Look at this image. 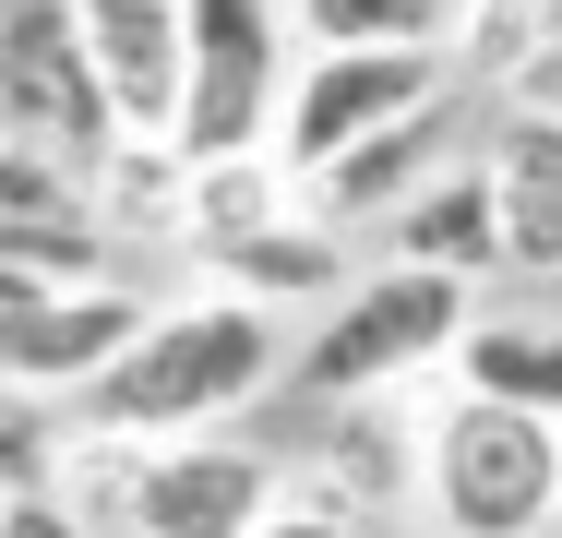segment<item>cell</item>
Returning a JSON list of instances; mask_svg holds the SVG:
<instances>
[{
    "label": "cell",
    "mask_w": 562,
    "mask_h": 538,
    "mask_svg": "<svg viewBox=\"0 0 562 538\" xmlns=\"http://www.w3.org/2000/svg\"><path fill=\"white\" fill-rule=\"evenodd\" d=\"M60 442H72V419L48 395H12L0 383V491H48L60 479Z\"/></svg>",
    "instance_id": "19"
},
{
    "label": "cell",
    "mask_w": 562,
    "mask_h": 538,
    "mask_svg": "<svg viewBox=\"0 0 562 538\" xmlns=\"http://www.w3.org/2000/svg\"><path fill=\"white\" fill-rule=\"evenodd\" d=\"M180 36H192V72H180V156H251L276 144V108L300 72V24L288 0H180Z\"/></svg>",
    "instance_id": "4"
},
{
    "label": "cell",
    "mask_w": 562,
    "mask_h": 538,
    "mask_svg": "<svg viewBox=\"0 0 562 538\" xmlns=\"http://www.w3.org/2000/svg\"><path fill=\"white\" fill-rule=\"evenodd\" d=\"M479 180H491V227H503V276L562 288V120L503 108L479 132Z\"/></svg>",
    "instance_id": "12"
},
{
    "label": "cell",
    "mask_w": 562,
    "mask_h": 538,
    "mask_svg": "<svg viewBox=\"0 0 562 538\" xmlns=\"http://www.w3.org/2000/svg\"><path fill=\"white\" fill-rule=\"evenodd\" d=\"M0 538H97L60 491H0Z\"/></svg>",
    "instance_id": "22"
},
{
    "label": "cell",
    "mask_w": 562,
    "mask_h": 538,
    "mask_svg": "<svg viewBox=\"0 0 562 538\" xmlns=\"http://www.w3.org/2000/svg\"><path fill=\"white\" fill-rule=\"evenodd\" d=\"M491 97H503V108H527V120H562V0L527 24V48L491 72Z\"/></svg>",
    "instance_id": "20"
},
{
    "label": "cell",
    "mask_w": 562,
    "mask_h": 538,
    "mask_svg": "<svg viewBox=\"0 0 562 538\" xmlns=\"http://www.w3.org/2000/svg\"><path fill=\"white\" fill-rule=\"evenodd\" d=\"M300 48H454L467 60V24L479 0H288Z\"/></svg>",
    "instance_id": "18"
},
{
    "label": "cell",
    "mask_w": 562,
    "mask_h": 538,
    "mask_svg": "<svg viewBox=\"0 0 562 538\" xmlns=\"http://www.w3.org/2000/svg\"><path fill=\"white\" fill-rule=\"evenodd\" d=\"M467 312H479V288H454L431 264H359L336 300L312 312V335L288 347V383H300L312 407L383 395V383H431V371H454Z\"/></svg>",
    "instance_id": "2"
},
{
    "label": "cell",
    "mask_w": 562,
    "mask_h": 538,
    "mask_svg": "<svg viewBox=\"0 0 562 538\" xmlns=\"http://www.w3.org/2000/svg\"><path fill=\"white\" fill-rule=\"evenodd\" d=\"M371 239H383V264H431V276H454V288H491V276H503V227H491V180H479V144L454 156L443 180H419V192L383 215Z\"/></svg>",
    "instance_id": "14"
},
{
    "label": "cell",
    "mask_w": 562,
    "mask_h": 538,
    "mask_svg": "<svg viewBox=\"0 0 562 538\" xmlns=\"http://www.w3.org/2000/svg\"><path fill=\"white\" fill-rule=\"evenodd\" d=\"M276 383H288V323L251 312V300H227V288H192V300H156L144 335L72 395V430L192 442V430H239Z\"/></svg>",
    "instance_id": "1"
},
{
    "label": "cell",
    "mask_w": 562,
    "mask_h": 538,
    "mask_svg": "<svg viewBox=\"0 0 562 538\" xmlns=\"http://www.w3.org/2000/svg\"><path fill=\"white\" fill-rule=\"evenodd\" d=\"M288 204H300V180H288L276 144H251V156H192V180H180V251L216 264V251H239L251 227H276Z\"/></svg>",
    "instance_id": "17"
},
{
    "label": "cell",
    "mask_w": 562,
    "mask_h": 538,
    "mask_svg": "<svg viewBox=\"0 0 562 538\" xmlns=\"http://www.w3.org/2000/svg\"><path fill=\"white\" fill-rule=\"evenodd\" d=\"M0 132L97 168L109 97H97V60H85V0H0Z\"/></svg>",
    "instance_id": "8"
},
{
    "label": "cell",
    "mask_w": 562,
    "mask_h": 538,
    "mask_svg": "<svg viewBox=\"0 0 562 538\" xmlns=\"http://www.w3.org/2000/svg\"><path fill=\"white\" fill-rule=\"evenodd\" d=\"M180 180L192 156L180 144H144V132H109L97 168H85V204H97V239H144V251H180Z\"/></svg>",
    "instance_id": "16"
},
{
    "label": "cell",
    "mask_w": 562,
    "mask_h": 538,
    "mask_svg": "<svg viewBox=\"0 0 562 538\" xmlns=\"http://www.w3.org/2000/svg\"><path fill=\"white\" fill-rule=\"evenodd\" d=\"M85 60H97L109 132H144V144L180 132V72H192L180 0H85Z\"/></svg>",
    "instance_id": "11"
},
{
    "label": "cell",
    "mask_w": 562,
    "mask_h": 538,
    "mask_svg": "<svg viewBox=\"0 0 562 538\" xmlns=\"http://www.w3.org/2000/svg\"><path fill=\"white\" fill-rule=\"evenodd\" d=\"M347 276H359V251H347V227H324L312 204H288L276 227H251L239 251H216L204 264V288H227V300H251V312H324Z\"/></svg>",
    "instance_id": "13"
},
{
    "label": "cell",
    "mask_w": 562,
    "mask_h": 538,
    "mask_svg": "<svg viewBox=\"0 0 562 538\" xmlns=\"http://www.w3.org/2000/svg\"><path fill=\"white\" fill-rule=\"evenodd\" d=\"M288 503V467L251 430H192V442H144L120 538H251Z\"/></svg>",
    "instance_id": "7"
},
{
    "label": "cell",
    "mask_w": 562,
    "mask_h": 538,
    "mask_svg": "<svg viewBox=\"0 0 562 538\" xmlns=\"http://www.w3.org/2000/svg\"><path fill=\"white\" fill-rule=\"evenodd\" d=\"M443 371L431 383H383V395H347L324 407V491L347 515H419V467H431V419H443Z\"/></svg>",
    "instance_id": "9"
},
{
    "label": "cell",
    "mask_w": 562,
    "mask_h": 538,
    "mask_svg": "<svg viewBox=\"0 0 562 538\" xmlns=\"http://www.w3.org/2000/svg\"><path fill=\"white\" fill-rule=\"evenodd\" d=\"M454 85H467L454 48H300L288 108H276V156H288V180H312L324 156L395 132V120H419V108L454 97Z\"/></svg>",
    "instance_id": "6"
},
{
    "label": "cell",
    "mask_w": 562,
    "mask_h": 538,
    "mask_svg": "<svg viewBox=\"0 0 562 538\" xmlns=\"http://www.w3.org/2000/svg\"><path fill=\"white\" fill-rule=\"evenodd\" d=\"M251 538H371V527L347 515L336 491H300V479H288V503H276V515H263Z\"/></svg>",
    "instance_id": "21"
},
{
    "label": "cell",
    "mask_w": 562,
    "mask_h": 538,
    "mask_svg": "<svg viewBox=\"0 0 562 538\" xmlns=\"http://www.w3.org/2000/svg\"><path fill=\"white\" fill-rule=\"evenodd\" d=\"M454 156H467V85L454 97H431L419 120H395V132H371V144H347V156H324L312 180H300V204L324 215V227H383V215L407 204L419 180H443Z\"/></svg>",
    "instance_id": "10"
},
{
    "label": "cell",
    "mask_w": 562,
    "mask_h": 538,
    "mask_svg": "<svg viewBox=\"0 0 562 538\" xmlns=\"http://www.w3.org/2000/svg\"><path fill=\"white\" fill-rule=\"evenodd\" d=\"M144 288L132 276H48V264H0V383L72 407L120 347L144 335Z\"/></svg>",
    "instance_id": "5"
},
{
    "label": "cell",
    "mask_w": 562,
    "mask_h": 538,
    "mask_svg": "<svg viewBox=\"0 0 562 538\" xmlns=\"http://www.w3.org/2000/svg\"><path fill=\"white\" fill-rule=\"evenodd\" d=\"M419 538H562V419L443 395L419 467Z\"/></svg>",
    "instance_id": "3"
},
{
    "label": "cell",
    "mask_w": 562,
    "mask_h": 538,
    "mask_svg": "<svg viewBox=\"0 0 562 538\" xmlns=\"http://www.w3.org/2000/svg\"><path fill=\"white\" fill-rule=\"evenodd\" d=\"M454 395H479V407H527V419H562V312H503V300H479L467 335H454Z\"/></svg>",
    "instance_id": "15"
}]
</instances>
